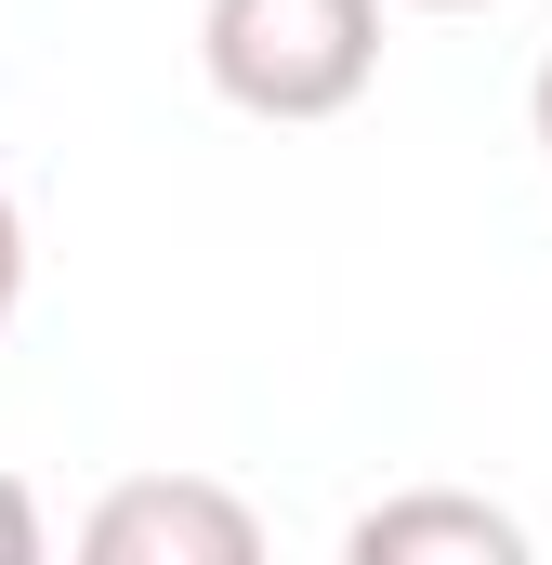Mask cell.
<instances>
[{
	"mask_svg": "<svg viewBox=\"0 0 552 565\" xmlns=\"http://www.w3.org/2000/svg\"><path fill=\"white\" fill-rule=\"evenodd\" d=\"M527 119H540V145H552V53H540V93H527Z\"/></svg>",
	"mask_w": 552,
	"mask_h": 565,
	"instance_id": "obj_6",
	"label": "cell"
},
{
	"mask_svg": "<svg viewBox=\"0 0 552 565\" xmlns=\"http://www.w3.org/2000/svg\"><path fill=\"white\" fill-rule=\"evenodd\" d=\"M13 302H26V211H13V184H0V329H13Z\"/></svg>",
	"mask_w": 552,
	"mask_h": 565,
	"instance_id": "obj_4",
	"label": "cell"
},
{
	"mask_svg": "<svg viewBox=\"0 0 552 565\" xmlns=\"http://www.w3.org/2000/svg\"><path fill=\"white\" fill-rule=\"evenodd\" d=\"M198 66L237 119H342L382 79V0H211L198 13Z\"/></svg>",
	"mask_w": 552,
	"mask_h": 565,
	"instance_id": "obj_1",
	"label": "cell"
},
{
	"mask_svg": "<svg viewBox=\"0 0 552 565\" xmlns=\"http://www.w3.org/2000/svg\"><path fill=\"white\" fill-rule=\"evenodd\" d=\"M342 553H355V565H527V526H513L500 500L408 487V500L355 513V526H342Z\"/></svg>",
	"mask_w": 552,
	"mask_h": 565,
	"instance_id": "obj_3",
	"label": "cell"
},
{
	"mask_svg": "<svg viewBox=\"0 0 552 565\" xmlns=\"http://www.w3.org/2000/svg\"><path fill=\"white\" fill-rule=\"evenodd\" d=\"M79 553L93 565H251L264 553V513L237 487H211V473H132V487L93 500Z\"/></svg>",
	"mask_w": 552,
	"mask_h": 565,
	"instance_id": "obj_2",
	"label": "cell"
},
{
	"mask_svg": "<svg viewBox=\"0 0 552 565\" xmlns=\"http://www.w3.org/2000/svg\"><path fill=\"white\" fill-rule=\"evenodd\" d=\"M0 565H40V500L0 473Z\"/></svg>",
	"mask_w": 552,
	"mask_h": 565,
	"instance_id": "obj_5",
	"label": "cell"
},
{
	"mask_svg": "<svg viewBox=\"0 0 552 565\" xmlns=\"http://www.w3.org/2000/svg\"><path fill=\"white\" fill-rule=\"evenodd\" d=\"M408 13H487V0H408Z\"/></svg>",
	"mask_w": 552,
	"mask_h": 565,
	"instance_id": "obj_7",
	"label": "cell"
}]
</instances>
